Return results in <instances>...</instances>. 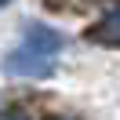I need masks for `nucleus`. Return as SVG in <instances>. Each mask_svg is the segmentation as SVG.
<instances>
[{"mask_svg":"<svg viewBox=\"0 0 120 120\" xmlns=\"http://www.w3.org/2000/svg\"><path fill=\"white\" fill-rule=\"evenodd\" d=\"M62 47H66V37L55 26L29 22L18 37V44L4 55L0 69H4V76H15V80H44L55 73Z\"/></svg>","mask_w":120,"mask_h":120,"instance_id":"nucleus-1","label":"nucleus"},{"mask_svg":"<svg viewBox=\"0 0 120 120\" xmlns=\"http://www.w3.org/2000/svg\"><path fill=\"white\" fill-rule=\"evenodd\" d=\"M87 40H95V44H105V47H120V4L109 11L105 18H98L95 26H91Z\"/></svg>","mask_w":120,"mask_h":120,"instance_id":"nucleus-2","label":"nucleus"},{"mask_svg":"<svg viewBox=\"0 0 120 120\" xmlns=\"http://www.w3.org/2000/svg\"><path fill=\"white\" fill-rule=\"evenodd\" d=\"M8 120H26V116H8Z\"/></svg>","mask_w":120,"mask_h":120,"instance_id":"nucleus-3","label":"nucleus"},{"mask_svg":"<svg viewBox=\"0 0 120 120\" xmlns=\"http://www.w3.org/2000/svg\"><path fill=\"white\" fill-rule=\"evenodd\" d=\"M4 4H11V0H0V8H4Z\"/></svg>","mask_w":120,"mask_h":120,"instance_id":"nucleus-4","label":"nucleus"},{"mask_svg":"<svg viewBox=\"0 0 120 120\" xmlns=\"http://www.w3.org/2000/svg\"><path fill=\"white\" fill-rule=\"evenodd\" d=\"M55 120H69V116H55Z\"/></svg>","mask_w":120,"mask_h":120,"instance_id":"nucleus-5","label":"nucleus"}]
</instances>
